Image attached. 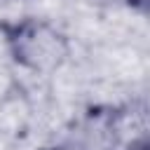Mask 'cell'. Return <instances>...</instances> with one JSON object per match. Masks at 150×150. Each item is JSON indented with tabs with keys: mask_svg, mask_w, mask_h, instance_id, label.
I'll return each instance as SVG.
<instances>
[{
	"mask_svg": "<svg viewBox=\"0 0 150 150\" xmlns=\"http://www.w3.org/2000/svg\"><path fill=\"white\" fill-rule=\"evenodd\" d=\"M129 2H131V5H134V7H141V9H143V7H145V0H129Z\"/></svg>",
	"mask_w": 150,
	"mask_h": 150,
	"instance_id": "7a4b0ae2",
	"label": "cell"
},
{
	"mask_svg": "<svg viewBox=\"0 0 150 150\" xmlns=\"http://www.w3.org/2000/svg\"><path fill=\"white\" fill-rule=\"evenodd\" d=\"M9 49L14 61L33 73H54L68 56L66 38L40 21L19 23L9 33Z\"/></svg>",
	"mask_w": 150,
	"mask_h": 150,
	"instance_id": "6da1fadb",
	"label": "cell"
},
{
	"mask_svg": "<svg viewBox=\"0 0 150 150\" xmlns=\"http://www.w3.org/2000/svg\"><path fill=\"white\" fill-rule=\"evenodd\" d=\"M56 150H80V148H75V145H61V148H56Z\"/></svg>",
	"mask_w": 150,
	"mask_h": 150,
	"instance_id": "3957f363",
	"label": "cell"
}]
</instances>
